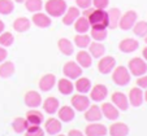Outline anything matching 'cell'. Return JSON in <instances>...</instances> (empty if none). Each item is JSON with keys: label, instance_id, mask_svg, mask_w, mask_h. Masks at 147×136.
I'll return each instance as SVG.
<instances>
[{"label": "cell", "instance_id": "cell-1", "mask_svg": "<svg viewBox=\"0 0 147 136\" xmlns=\"http://www.w3.org/2000/svg\"><path fill=\"white\" fill-rule=\"evenodd\" d=\"M68 5L65 0H47L45 4L46 13L50 17L57 18V17H63V14L65 13Z\"/></svg>", "mask_w": 147, "mask_h": 136}, {"label": "cell", "instance_id": "cell-2", "mask_svg": "<svg viewBox=\"0 0 147 136\" xmlns=\"http://www.w3.org/2000/svg\"><path fill=\"white\" fill-rule=\"evenodd\" d=\"M91 27H106L108 29V13L106 9L94 8L92 12L87 16Z\"/></svg>", "mask_w": 147, "mask_h": 136}, {"label": "cell", "instance_id": "cell-3", "mask_svg": "<svg viewBox=\"0 0 147 136\" xmlns=\"http://www.w3.org/2000/svg\"><path fill=\"white\" fill-rule=\"evenodd\" d=\"M131 74L125 66H117L112 70V81L117 86H126L130 82Z\"/></svg>", "mask_w": 147, "mask_h": 136}, {"label": "cell", "instance_id": "cell-4", "mask_svg": "<svg viewBox=\"0 0 147 136\" xmlns=\"http://www.w3.org/2000/svg\"><path fill=\"white\" fill-rule=\"evenodd\" d=\"M128 70L130 71L131 75H136V77L144 75L147 73V62L141 57H134L129 61Z\"/></svg>", "mask_w": 147, "mask_h": 136}, {"label": "cell", "instance_id": "cell-5", "mask_svg": "<svg viewBox=\"0 0 147 136\" xmlns=\"http://www.w3.org/2000/svg\"><path fill=\"white\" fill-rule=\"evenodd\" d=\"M137 18H138V14L134 11H128L125 12L124 14H121L119 21V27L124 31L131 30L134 26V23L137 22Z\"/></svg>", "mask_w": 147, "mask_h": 136}, {"label": "cell", "instance_id": "cell-6", "mask_svg": "<svg viewBox=\"0 0 147 136\" xmlns=\"http://www.w3.org/2000/svg\"><path fill=\"white\" fill-rule=\"evenodd\" d=\"M116 67V60L112 56H103L99 58L98 62V70L100 74H109Z\"/></svg>", "mask_w": 147, "mask_h": 136}, {"label": "cell", "instance_id": "cell-7", "mask_svg": "<svg viewBox=\"0 0 147 136\" xmlns=\"http://www.w3.org/2000/svg\"><path fill=\"white\" fill-rule=\"evenodd\" d=\"M72 104V108L77 111H85L89 108L91 104H90V97H87L86 95L80 93V95H74L70 100Z\"/></svg>", "mask_w": 147, "mask_h": 136}, {"label": "cell", "instance_id": "cell-8", "mask_svg": "<svg viewBox=\"0 0 147 136\" xmlns=\"http://www.w3.org/2000/svg\"><path fill=\"white\" fill-rule=\"evenodd\" d=\"M63 73L68 79H77L82 75V67L74 61H68L63 67Z\"/></svg>", "mask_w": 147, "mask_h": 136}, {"label": "cell", "instance_id": "cell-9", "mask_svg": "<svg viewBox=\"0 0 147 136\" xmlns=\"http://www.w3.org/2000/svg\"><path fill=\"white\" fill-rule=\"evenodd\" d=\"M107 96H108V88L104 84H95L90 89V100L95 101V103L106 100Z\"/></svg>", "mask_w": 147, "mask_h": 136}, {"label": "cell", "instance_id": "cell-10", "mask_svg": "<svg viewBox=\"0 0 147 136\" xmlns=\"http://www.w3.org/2000/svg\"><path fill=\"white\" fill-rule=\"evenodd\" d=\"M107 132H108L107 127L99 122H91L86 126V130H85L86 136H106Z\"/></svg>", "mask_w": 147, "mask_h": 136}, {"label": "cell", "instance_id": "cell-11", "mask_svg": "<svg viewBox=\"0 0 147 136\" xmlns=\"http://www.w3.org/2000/svg\"><path fill=\"white\" fill-rule=\"evenodd\" d=\"M80 16H81V11L78 7H68L65 13L63 14V23L65 26L73 25Z\"/></svg>", "mask_w": 147, "mask_h": 136}, {"label": "cell", "instance_id": "cell-12", "mask_svg": "<svg viewBox=\"0 0 147 136\" xmlns=\"http://www.w3.org/2000/svg\"><path fill=\"white\" fill-rule=\"evenodd\" d=\"M138 47H139V42L137 39H133V38L122 39L119 44V49L121 51L122 53H133L138 49Z\"/></svg>", "mask_w": 147, "mask_h": 136}, {"label": "cell", "instance_id": "cell-13", "mask_svg": "<svg viewBox=\"0 0 147 136\" xmlns=\"http://www.w3.org/2000/svg\"><path fill=\"white\" fill-rule=\"evenodd\" d=\"M128 100H129V104H130L131 106H136V108L141 106L142 103L144 101L142 88H139V87H134V88H131L130 92H129Z\"/></svg>", "mask_w": 147, "mask_h": 136}, {"label": "cell", "instance_id": "cell-14", "mask_svg": "<svg viewBox=\"0 0 147 136\" xmlns=\"http://www.w3.org/2000/svg\"><path fill=\"white\" fill-rule=\"evenodd\" d=\"M103 118V113L102 109L99 108L98 105H90L89 108L85 110V119L87 122H99L100 119Z\"/></svg>", "mask_w": 147, "mask_h": 136}, {"label": "cell", "instance_id": "cell-15", "mask_svg": "<svg viewBox=\"0 0 147 136\" xmlns=\"http://www.w3.org/2000/svg\"><path fill=\"white\" fill-rule=\"evenodd\" d=\"M25 105L29 106L30 109H36L38 106L42 105V96L36 91H29L25 95Z\"/></svg>", "mask_w": 147, "mask_h": 136}, {"label": "cell", "instance_id": "cell-16", "mask_svg": "<svg viewBox=\"0 0 147 136\" xmlns=\"http://www.w3.org/2000/svg\"><path fill=\"white\" fill-rule=\"evenodd\" d=\"M33 23L40 29H46V27H50L51 26L52 19H51V17L48 16L47 13L36 12V13H34V16H33Z\"/></svg>", "mask_w": 147, "mask_h": 136}, {"label": "cell", "instance_id": "cell-17", "mask_svg": "<svg viewBox=\"0 0 147 136\" xmlns=\"http://www.w3.org/2000/svg\"><path fill=\"white\" fill-rule=\"evenodd\" d=\"M112 104L119 110H128V108H129L128 97H126L125 93H122V92H115L112 95Z\"/></svg>", "mask_w": 147, "mask_h": 136}, {"label": "cell", "instance_id": "cell-18", "mask_svg": "<svg viewBox=\"0 0 147 136\" xmlns=\"http://www.w3.org/2000/svg\"><path fill=\"white\" fill-rule=\"evenodd\" d=\"M100 109H102L103 117H106L107 119H109V121H116L120 117L119 109H117L112 103H104Z\"/></svg>", "mask_w": 147, "mask_h": 136}, {"label": "cell", "instance_id": "cell-19", "mask_svg": "<svg viewBox=\"0 0 147 136\" xmlns=\"http://www.w3.org/2000/svg\"><path fill=\"white\" fill-rule=\"evenodd\" d=\"M61 128H63V126H61V121L59 118H50L45 123V131L48 135H57L61 131Z\"/></svg>", "mask_w": 147, "mask_h": 136}, {"label": "cell", "instance_id": "cell-20", "mask_svg": "<svg viewBox=\"0 0 147 136\" xmlns=\"http://www.w3.org/2000/svg\"><path fill=\"white\" fill-rule=\"evenodd\" d=\"M57 117H59V119L64 123L72 122L76 118V110L72 106H61L57 110Z\"/></svg>", "mask_w": 147, "mask_h": 136}, {"label": "cell", "instance_id": "cell-21", "mask_svg": "<svg viewBox=\"0 0 147 136\" xmlns=\"http://www.w3.org/2000/svg\"><path fill=\"white\" fill-rule=\"evenodd\" d=\"M25 118L29 122V125H31V126H40L42 123H43V121H45L43 113L36 110V109H30V110L26 113Z\"/></svg>", "mask_w": 147, "mask_h": 136}, {"label": "cell", "instance_id": "cell-22", "mask_svg": "<svg viewBox=\"0 0 147 136\" xmlns=\"http://www.w3.org/2000/svg\"><path fill=\"white\" fill-rule=\"evenodd\" d=\"M56 86V77L53 74H46L39 81V88L43 92H48Z\"/></svg>", "mask_w": 147, "mask_h": 136}, {"label": "cell", "instance_id": "cell-23", "mask_svg": "<svg viewBox=\"0 0 147 136\" xmlns=\"http://www.w3.org/2000/svg\"><path fill=\"white\" fill-rule=\"evenodd\" d=\"M43 110L46 111L47 114H56L59 110V108H60V101L56 99V97L51 96V97H47L45 101H43Z\"/></svg>", "mask_w": 147, "mask_h": 136}, {"label": "cell", "instance_id": "cell-24", "mask_svg": "<svg viewBox=\"0 0 147 136\" xmlns=\"http://www.w3.org/2000/svg\"><path fill=\"white\" fill-rule=\"evenodd\" d=\"M76 62H77L82 69H87V67H90L92 64V57L89 52L82 49L77 53V56H76Z\"/></svg>", "mask_w": 147, "mask_h": 136}, {"label": "cell", "instance_id": "cell-25", "mask_svg": "<svg viewBox=\"0 0 147 136\" xmlns=\"http://www.w3.org/2000/svg\"><path fill=\"white\" fill-rule=\"evenodd\" d=\"M57 89L61 95H72L74 91V84L72 83V79L61 78L60 81H57Z\"/></svg>", "mask_w": 147, "mask_h": 136}, {"label": "cell", "instance_id": "cell-26", "mask_svg": "<svg viewBox=\"0 0 147 136\" xmlns=\"http://www.w3.org/2000/svg\"><path fill=\"white\" fill-rule=\"evenodd\" d=\"M108 132L111 136H126L129 133V127L128 125H125L122 122H116L111 125Z\"/></svg>", "mask_w": 147, "mask_h": 136}, {"label": "cell", "instance_id": "cell-27", "mask_svg": "<svg viewBox=\"0 0 147 136\" xmlns=\"http://www.w3.org/2000/svg\"><path fill=\"white\" fill-rule=\"evenodd\" d=\"M74 29H76V31H77L78 34L89 33L90 29H91V25H90L87 17H85V16L78 17V18L76 19V22H74Z\"/></svg>", "mask_w": 147, "mask_h": 136}, {"label": "cell", "instance_id": "cell-28", "mask_svg": "<svg viewBox=\"0 0 147 136\" xmlns=\"http://www.w3.org/2000/svg\"><path fill=\"white\" fill-rule=\"evenodd\" d=\"M91 87H92V84H91V81H90L89 78L80 77L76 79V89H77L80 93L86 95L87 92H90Z\"/></svg>", "mask_w": 147, "mask_h": 136}, {"label": "cell", "instance_id": "cell-29", "mask_svg": "<svg viewBox=\"0 0 147 136\" xmlns=\"http://www.w3.org/2000/svg\"><path fill=\"white\" fill-rule=\"evenodd\" d=\"M87 48H89V53L91 55L92 58H100L106 55V47L100 42L90 43V45Z\"/></svg>", "mask_w": 147, "mask_h": 136}, {"label": "cell", "instance_id": "cell-30", "mask_svg": "<svg viewBox=\"0 0 147 136\" xmlns=\"http://www.w3.org/2000/svg\"><path fill=\"white\" fill-rule=\"evenodd\" d=\"M57 47H59V51H60L63 55H65V56H70V55H73V52H74L73 43L70 42L69 39H67V38L59 39Z\"/></svg>", "mask_w": 147, "mask_h": 136}, {"label": "cell", "instance_id": "cell-31", "mask_svg": "<svg viewBox=\"0 0 147 136\" xmlns=\"http://www.w3.org/2000/svg\"><path fill=\"white\" fill-rule=\"evenodd\" d=\"M31 26V21L26 17H18V18L14 19L13 22V29L17 33H25L30 29Z\"/></svg>", "mask_w": 147, "mask_h": 136}, {"label": "cell", "instance_id": "cell-32", "mask_svg": "<svg viewBox=\"0 0 147 136\" xmlns=\"http://www.w3.org/2000/svg\"><path fill=\"white\" fill-rule=\"evenodd\" d=\"M108 13V29H116L119 26V21L121 17V12L119 8H111L107 11Z\"/></svg>", "mask_w": 147, "mask_h": 136}, {"label": "cell", "instance_id": "cell-33", "mask_svg": "<svg viewBox=\"0 0 147 136\" xmlns=\"http://www.w3.org/2000/svg\"><path fill=\"white\" fill-rule=\"evenodd\" d=\"M14 64L12 61H3L0 64V78H11L14 74Z\"/></svg>", "mask_w": 147, "mask_h": 136}, {"label": "cell", "instance_id": "cell-34", "mask_svg": "<svg viewBox=\"0 0 147 136\" xmlns=\"http://www.w3.org/2000/svg\"><path fill=\"white\" fill-rule=\"evenodd\" d=\"M90 36L95 42H103L108 36V31L106 27H91L90 29Z\"/></svg>", "mask_w": 147, "mask_h": 136}, {"label": "cell", "instance_id": "cell-35", "mask_svg": "<svg viewBox=\"0 0 147 136\" xmlns=\"http://www.w3.org/2000/svg\"><path fill=\"white\" fill-rule=\"evenodd\" d=\"M29 127V122L26 121V118H22V117H18L12 122V128L16 133H22L26 131V128Z\"/></svg>", "mask_w": 147, "mask_h": 136}, {"label": "cell", "instance_id": "cell-36", "mask_svg": "<svg viewBox=\"0 0 147 136\" xmlns=\"http://www.w3.org/2000/svg\"><path fill=\"white\" fill-rule=\"evenodd\" d=\"M90 43H91V36L87 35V34H77L74 36V44L81 49L87 48L90 45Z\"/></svg>", "mask_w": 147, "mask_h": 136}, {"label": "cell", "instance_id": "cell-37", "mask_svg": "<svg viewBox=\"0 0 147 136\" xmlns=\"http://www.w3.org/2000/svg\"><path fill=\"white\" fill-rule=\"evenodd\" d=\"M25 8L31 13L40 12L43 8V1L42 0H25Z\"/></svg>", "mask_w": 147, "mask_h": 136}, {"label": "cell", "instance_id": "cell-38", "mask_svg": "<svg viewBox=\"0 0 147 136\" xmlns=\"http://www.w3.org/2000/svg\"><path fill=\"white\" fill-rule=\"evenodd\" d=\"M133 33L139 38L147 36V22L146 21H138L133 26Z\"/></svg>", "mask_w": 147, "mask_h": 136}, {"label": "cell", "instance_id": "cell-39", "mask_svg": "<svg viewBox=\"0 0 147 136\" xmlns=\"http://www.w3.org/2000/svg\"><path fill=\"white\" fill-rule=\"evenodd\" d=\"M14 11V3L12 0H0V14L8 16Z\"/></svg>", "mask_w": 147, "mask_h": 136}, {"label": "cell", "instance_id": "cell-40", "mask_svg": "<svg viewBox=\"0 0 147 136\" xmlns=\"http://www.w3.org/2000/svg\"><path fill=\"white\" fill-rule=\"evenodd\" d=\"M13 43H14V36L12 35V33L3 31L0 34V45L1 47H11Z\"/></svg>", "mask_w": 147, "mask_h": 136}, {"label": "cell", "instance_id": "cell-41", "mask_svg": "<svg viewBox=\"0 0 147 136\" xmlns=\"http://www.w3.org/2000/svg\"><path fill=\"white\" fill-rule=\"evenodd\" d=\"M25 136H45V131L40 126L29 125V127L25 131Z\"/></svg>", "mask_w": 147, "mask_h": 136}, {"label": "cell", "instance_id": "cell-42", "mask_svg": "<svg viewBox=\"0 0 147 136\" xmlns=\"http://www.w3.org/2000/svg\"><path fill=\"white\" fill-rule=\"evenodd\" d=\"M109 4V0H92V5L96 9H106Z\"/></svg>", "mask_w": 147, "mask_h": 136}, {"label": "cell", "instance_id": "cell-43", "mask_svg": "<svg viewBox=\"0 0 147 136\" xmlns=\"http://www.w3.org/2000/svg\"><path fill=\"white\" fill-rule=\"evenodd\" d=\"M76 4L81 9H87L92 5V0H76Z\"/></svg>", "mask_w": 147, "mask_h": 136}, {"label": "cell", "instance_id": "cell-44", "mask_svg": "<svg viewBox=\"0 0 147 136\" xmlns=\"http://www.w3.org/2000/svg\"><path fill=\"white\" fill-rule=\"evenodd\" d=\"M137 86L142 89L147 88V75H141V77H138V79H137Z\"/></svg>", "mask_w": 147, "mask_h": 136}, {"label": "cell", "instance_id": "cell-45", "mask_svg": "<svg viewBox=\"0 0 147 136\" xmlns=\"http://www.w3.org/2000/svg\"><path fill=\"white\" fill-rule=\"evenodd\" d=\"M7 56H8V52H7L5 47H1V45H0V64L3 61H5Z\"/></svg>", "mask_w": 147, "mask_h": 136}, {"label": "cell", "instance_id": "cell-46", "mask_svg": "<svg viewBox=\"0 0 147 136\" xmlns=\"http://www.w3.org/2000/svg\"><path fill=\"white\" fill-rule=\"evenodd\" d=\"M68 136H85V133L80 130H70L69 133H68Z\"/></svg>", "mask_w": 147, "mask_h": 136}, {"label": "cell", "instance_id": "cell-47", "mask_svg": "<svg viewBox=\"0 0 147 136\" xmlns=\"http://www.w3.org/2000/svg\"><path fill=\"white\" fill-rule=\"evenodd\" d=\"M142 56H143V60L147 62V45L143 48V51H142Z\"/></svg>", "mask_w": 147, "mask_h": 136}, {"label": "cell", "instance_id": "cell-48", "mask_svg": "<svg viewBox=\"0 0 147 136\" xmlns=\"http://www.w3.org/2000/svg\"><path fill=\"white\" fill-rule=\"evenodd\" d=\"M4 29H5V23H4L3 21L0 19V34H1V33L4 31Z\"/></svg>", "mask_w": 147, "mask_h": 136}, {"label": "cell", "instance_id": "cell-49", "mask_svg": "<svg viewBox=\"0 0 147 136\" xmlns=\"http://www.w3.org/2000/svg\"><path fill=\"white\" fill-rule=\"evenodd\" d=\"M143 97H144V101L147 103V88H146V92H143Z\"/></svg>", "mask_w": 147, "mask_h": 136}, {"label": "cell", "instance_id": "cell-50", "mask_svg": "<svg viewBox=\"0 0 147 136\" xmlns=\"http://www.w3.org/2000/svg\"><path fill=\"white\" fill-rule=\"evenodd\" d=\"M16 3H25V0H14Z\"/></svg>", "mask_w": 147, "mask_h": 136}, {"label": "cell", "instance_id": "cell-51", "mask_svg": "<svg viewBox=\"0 0 147 136\" xmlns=\"http://www.w3.org/2000/svg\"><path fill=\"white\" fill-rule=\"evenodd\" d=\"M144 42H146V44H147V36H144Z\"/></svg>", "mask_w": 147, "mask_h": 136}, {"label": "cell", "instance_id": "cell-52", "mask_svg": "<svg viewBox=\"0 0 147 136\" xmlns=\"http://www.w3.org/2000/svg\"><path fill=\"white\" fill-rule=\"evenodd\" d=\"M55 136H65V135H60V133H57V135H55Z\"/></svg>", "mask_w": 147, "mask_h": 136}]
</instances>
